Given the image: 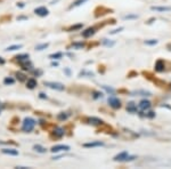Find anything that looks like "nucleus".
<instances>
[{
	"label": "nucleus",
	"mask_w": 171,
	"mask_h": 169,
	"mask_svg": "<svg viewBox=\"0 0 171 169\" xmlns=\"http://www.w3.org/2000/svg\"><path fill=\"white\" fill-rule=\"evenodd\" d=\"M139 109L141 111H147L151 109V103L148 102V101H146V99H144V101H141L139 103Z\"/></svg>",
	"instance_id": "6e6552de"
},
{
	"label": "nucleus",
	"mask_w": 171,
	"mask_h": 169,
	"mask_svg": "<svg viewBox=\"0 0 171 169\" xmlns=\"http://www.w3.org/2000/svg\"><path fill=\"white\" fill-rule=\"evenodd\" d=\"M94 97L95 98H101L103 97V94H101V93H97V91H95V93H94Z\"/></svg>",
	"instance_id": "c756f323"
},
{
	"label": "nucleus",
	"mask_w": 171,
	"mask_h": 169,
	"mask_svg": "<svg viewBox=\"0 0 171 169\" xmlns=\"http://www.w3.org/2000/svg\"><path fill=\"white\" fill-rule=\"evenodd\" d=\"M33 149L36 150L37 152H39V153H44L46 152V149H44V146H41V145H34Z\"/></svg>",
	"instance_id": "412c9836"
},
{
	"label": "nucleus",
	"mask_w": 171,
	"mask_h": 169,
	"mask_svg": "<svg viewBox=\"0 0 171 169\" xmlns=\"http://www.w3.org/2000/svg\"><path fill=\"white\" fill-rule=\"evenodd\" d=\"M62 56H63L62 53H56V54H51V55H49L50 59H61Z\"/></svg>",
	"instance_id": "b1692460"
},
{
	"label": "nucleus",
	"mask_w": 171,
	"mask_h": 169,
	"mask_svg": "<svg viewBox=\"0 0 171 169\" xmlns=\"http://www.w3.org/2000/svg\"><path fill=\"white\" fill-rule=\"evenodd\" d=\"M127 110L128 112H130V113H135V112H137V106H136V104L135 103H129L127 106Z\"/></svg>",
	"instance_id": "dca6fc26"
},
{
	"label": "nucleus",
	"mask_w": 171,
	"mask_h": 169,
	"mask_svg": "<svg viewBox=\"0 0 171 169\" xmlns=\"http://www.w3.org/2000/svg\"><path fill=\"white\" fill-rule=\"evenodd\" d=\"M104 143L103 142H90V143H84L83 144V146L84 148H97V146H103Z\"/></svg>",
	"instance_id": "f8f14e48"
},
{
	"label": "nucleus",
	"mask_w": 171,
	"mask_h": 169,
	"mask_svg": "<svg viewBox=\"0 0 171 169\" xmlns=\"http://www.w3.org/2000/svg\"><path fill=\"white\" fill-rule=\"evenodd\" d=\"M15 59H17L19 62H21V61H25V59H29V54H22V55H17Z\"/></svg>",
	"instance_id": "a211bd4d"
},
{
	"label": "nucleus",
	"mask_w": 171,
	"mask_h": 169,
	"mask_svg": "<svg viewBox=\"0 0 171 169\" xmlns=\"http://www.w3.org/2000/svg\"><path fill=\"white\" fill-rule=\"evenodd\" d=\"M50 151L53 153H57V152H61V151H70V146L69 145H64V144H59V145L53 146Z\"/></svg>",
	"instance_id": "20e7f679"
},
{
	"label": "nucleus",
	"mask_w": 171,
	"mask_h": 169,
	"mask_svg": "<svg viewBox=\"0 0 171 169\" xmlns=\"http://www.w3.org/2000/svg\"><path fill=\"white\" fill-rule=\"evenodd\" d=\"M44 86L49 87L51 89H56V90H64V88H65L63 84H59V82H50V81L44 82Z\"/></svg>",
	"instance_id": "7ed1b4c3"
},
{
	"label": "nucleus",
	"mask_w": 171,
	"mask_h": 169,
	"mask_svg": "<svg viewBox=\"0 0 171 169\" xmlns=\"http://www.w3.org/2000/svg\"><path fill=\"white\" fill-rule=\"evenodd\" d=\"M54 135L56 137H62L64 135V129L63 128H56L54 130Z\"/></svg>",
	"instance_id": "f3484780"
},
{
	"label": "nucleus",
	"mask_w": 171,
	"mask_h": 169,
	"mask_svg": "<svg viewBox=\"0 0 171 169\" xmlns=\"http://www.w3.org/2000/svg\"><path fill=\"white\" fill-rule=\"evenodd\" d=\"M95 27H89V29H87L86 31H83L82 32V36L84 37V38H89V37H91V36H94L95 34Z\"/></svg>",
	"instance_id": "9b49d317"
},
{
	"label": "nucleus",
	"mask_w": 171,
	"mask_h": 169,
	"mask_svg": "<svg viewBox=\"0 0 171 169\" xmlns=\"http://www.w3.org/2000/svg\"><path fill=\"white\" fill-rule=\"evenodd\" d=\"M40 97H41V98H46V96H44V94H42V93H41V94H40Z\"/></svg>",
	"instance_id": "72a5a7b5"
},
{
	"label": "nucleus",
	"mask_w": 171,
	"mask_h": 169,
	"mask_svg": "<svg viewBox=\"0 0 171 169\" xmlns=\"http://www.w3.org/2000/svg\"><path fill=\"white\" fill-rule=\"evenodd\" d=\"M133 159H136V156H130L129 153L126 151H123V152L119 153L118 156H114V161H131Z\"/></svg>",
	"instance_id": "f03ea898"
},
{
	"label": "nucleus",
	"mask_w": 171,
	"mask_h": 169,
	"mask_svg": "<svg viewBox=\"0 0 171 169\" xmlns=\"http://www.w3.org/2000/svg\"><path fill=\"white\" fill-rule=\"evenodd\" d=\"M22 47H23L22 45H14V46H10V47H8L6 50H7V52H9V50H10V52H13V50H17V49H21Z\"/></svg>",
	"instance_id": "aec40b11"
},
{
	"label": "nucleus",
	"mask_w": 171,
	"mask_h": 169,
	"mask_svg": "<svg viewBox=\"0 0 171 169\" xmlns=\"http://www.w3.org/2000/svg\"><path fill=\"white\" fill-rule=\"evenodd\" d=\"M103 88H104L105 90L107 91V93H111L112 95H113V94H114V90H113V89H112V88H108L107 86H103Z\"/></svg>",
	"instance_id": "c85d7f7f"
},
{
	"label": "nucleus",
	"mask_w": 171,
	"mask_h": 169,
	"mask_svg": "<svg viewBox=\"0 0 171 169\" xmlns=\"http://www.w3.org/2000/svg\"><path fill=\"white\" fill-rule=\"evenodd\" d=\"M87 0H76V1H74L72 5H71L70 8H74V7H78V6H80V5H82V4H84Z\"/></svg>",
	"instance_id": "6ab92c4d"
},
{
	"label": "nucleus",
	"mask_w": 171,
	"mask_h": 169,
	"mask_svg": "<svg viewBox=\"0 0 171 169\" xmlns=\"http://www.w3.org/2000/svg\"><path fill=\"white\" fill-rule=\"evenodd\" d=\"M17 78H19L21 81H23V80H25V76L22 74V73H17Z\"/></svg>",
	"instance_id": "7c9ffc66"
},
{
	"label": "nucleus",
	"mask_w": 171,
	"mask_h": 169,
	"mask_svg": "<svg viewBox=\"0 0 171 169\" xmlns=\"http://www.w3.org/2000/svg\"><path fill=\"white\" fill-rule=\"evenodd\" d=\"M1 152L4 154H9V156H19V151L15 149H2Z\"/></svg>",
	"instance_id": "1a4fd4ad"
},
{
	"label": "nucleus",
	"mask_w": 171,
	"mask_h": 169,
	"mask_svg": "<svg viewBox=\"0 0 171 169\" xmlns=\"http://www.w3.org/2000/svg\"><path fill=\"white\" fill-rule=\"evenodd\" d=\"M104 45H106V46H113V45H114V42H108L107 40H104Z\"/></svg>",
	"instance_id": "2f4dec72"
},
{
	"label": "nucleus",
	"mask_w": 171,
	"mask_h": 169,
	"mask_svg": "<svg viewBox=\"0 0 171 169\" xmlns=\"http://www.w3.org/2000/svg\"><path fill=\"white\" fill-rule=\"evenodd\" d=\"M155 70L158 72H162L164 70V63L163 61H158L156 64H155Z\"/></svg>",
	"instance_id": "ddd939ff"
},
{
	"label": "nucleus",
	"mask_w": 171,
	"mask_h": 169,
	"mask_svg": "<svg viewBox=\"0 0 171 169\" xmlns=\"http://www.w3.org/2000/svg\"><path fill=\"white\" fill-rule=\"evenodd\" d=\"M145 44L146 45H148V46H153V45H156L158 44V40H150V41H145Z\"/></svg>",
	"instance_id": "cd10ccee"
},
{
	"label": "nucleus",
	"mask_w": 171,
	"mask_h": 169,
	"mask_svg": "<svg viewBox=\"0 0 171 169\" xmlns=\"http://www.w3.org/2000/svg\"><path fill=\"white\" fill-rule=\"evenodd\" d=\"M14 81H15V80H14L13 78H6L5 80H4V82H5L6 84H13Z\"/></svg>",
	"instance_id": "bb28decb"
},
{
	"label": "nucleus",
	"mask_w": 171,
	"mask_h": 169,
	"mask_svg": "<svg viewBox=\"0 0 171 169\" xmlns=\"http://www.w3.org/2000/svg\"><path fill=\"white\" fill-rule=\"evenodd\" d=\"M152 10H155V12H169L171 10V7H152L151 8Z\"/></svg>",
	"instance_id": "4468645a"
},
{
	"label": "nucleus",
	"mask_w": 171,
	"mask_h": 169,
	"mask_svg": "<svg viewBox=\"0 0 171 169\" xmlns=\"http://www.w3.org/2000/svg\"><path fill=\"white\" fill-rule=\"evenodd\" d=\"M48 47V44H42V45H38L37 47H36V49L37 50H44V49H46Z\"/></svg>",
	"instance_id": "393cba45"
},
{
	"label": "nucleus",
	"mask_w": 171,
	"mask_h": 169,
	"mask_svg": "<svg viewBox=\"0 0 171 169\" xmlns=\"http://www.w3.org/2000/svg\"><path fill=\"white\" fill-rule=\"evenodd\" d=\"M34 13L39 16H47L48 15V9L46 7H38L34 9Z\"/></svg>",
	"instance_id": "423d86ee"
},
{
	"label": "nucleus",
	"mask_w": 171,
	"mask_h": 169,
	"mask_svg": "<svg viewBox=\"0 0 171 169\" xmlns=\"http://www.w3.org/2000/svg\"><path fill=\"white\" fill-rule=\"evenodd\" d=\"M19 64L22 66L23 70H31L32 69V63L30 62V59H25V61H21Z\"/></svg>",
	"instance_id": "0eeeda50"
},
{
	"label": "nucleus",
	"mask_w": 171,
	"mask_h": 169,
	"mask_svg": "<svg viewBox=\"0 0 171 169\" xmlns=\"http://www.w3.org/2000/svg\"><path fill=\"white\" fill-rule=\"evenodd\" d=\"M71 47H72V48H76V49H81V48L84 47V45H83L82 42H76V44H73Z\"/></svg>",
	"instance_id": "4be33fe9"
},
{
	"label": "nucleus",
	"mask_w": 171,
	"mask_h": 169,
	"mask_svg": "<svg viewBox=\"0 0 171 169\" xmlns=\"http://www.w3.org/2000/svg\"><path fill=\"white\" fill-rule=\"evenodd\" d=\"M4 63H5V59H1V57H0V64H4Z\"/></svg>",
	"instance_id": "473e14b6"
},
{
	"label": "nucleus",
	"mask_w": 171,
	"mask_h": 169,
	"mask_svg": "<svg viewBox=\"0 0 171 169\" xmlns=\"http://www.w3.org/2000/svg\"><path fill=\"white\" fill-rule=\"evenodd\" d=\"M81 27H82V24H76V25L71 26L70 29H69V31H73V30H79V29H81Z\"/></svg>",
	"instance_id": "a878e982"
},
{
	"label": "nucleus",
	"mask_w": 171,
	"mask_h": 169,
	"mask_svg": "<svg viewBox=\"0 0 171 169\" xmlns=\"http://www.w3.org/2000/svg\"><path fill=\"white\" fill-rule=\"evenodd\" d=\"M108 104L111 105L113 109H119L121 106V102L119 98L114 97V96H112V97L108 98Z\"/></svg>",
	"instance_id": "39448f33"
},
{
	"label": "nucleus",
	"mask_w": 171,
	"mask_h": 169,
	"mask_svg": "<svg viewBox=\"0 0 171 169\" xmlns=\"http://www.w3.org/2000/svg\"><path fill=\"white\" fill-rule=\"evenodd\" d=\"M0 112H1V105H0Z\"/></svg>",
	"instance_id": "f704fd0d"
},
{
	"label": "nucleus",
	"mask_w": 171,
	"mask_h": 169,
	"mask_svg": "<svg viewBox=\"0 0 171 169\" xmlns=\"http://www.w3.org/2000/svg\"><path fill=\"white\" fill-rule=\"evenodd\" d=\"M88 121H89V124L94 125V126H99V125H103V120L98 119V118H95V117L88 118Z\"/></svg>",
	"instance_id": "9d476101"
},
{
	"label": "nucleus",
	"mask_w": 171,
	"mask_h": 169,
	"mask_svg": "<svg viewBox=\"0 0 171 169\" xmlns=\"http://www.w3.org/2000/svg\"><path fill=\"white\" fill-rule=\"evenodd\" d=\"M67 117H69V114H67V113H64V112H62V113H59V114H58V119H59V120H66V119H67Z\"/></svg>",
	"instance_id": "5701e85b"
},
{
	"label": "nucleus",
	"mask_w": 171,
	"mask_h": 169,
	"mask_svg": "<svg viewBox=\"0 0 171 169\" xmlns=\"http://www.w3.org/2000/svg\"><path fill=\"white\" fill-rule=\"evenodd\" d=\"M36 86H37V80H34V79H29V80H27V82H26V87H27V88L33 89Z\"/></svg>",
	"instance_id": "2eb2a0df"
},
{
	"label": "nucleus",
	"mask_w": 171,
	"mask_h": 169,
	"mask_svg": "<svg viewBox=\"0 0 171 169\" xmlns=\"http://www.w3.org/2000/svg\"><path fill=\"white\" fill-rule=\"evenodd\" d=\"M36 126V121L32 119V118H25L24 121H23V126H22V129L26 131V133H30L33 130Z\"/></svg>",
	"instance_id": "f257e3e1"
}]
</instances>
